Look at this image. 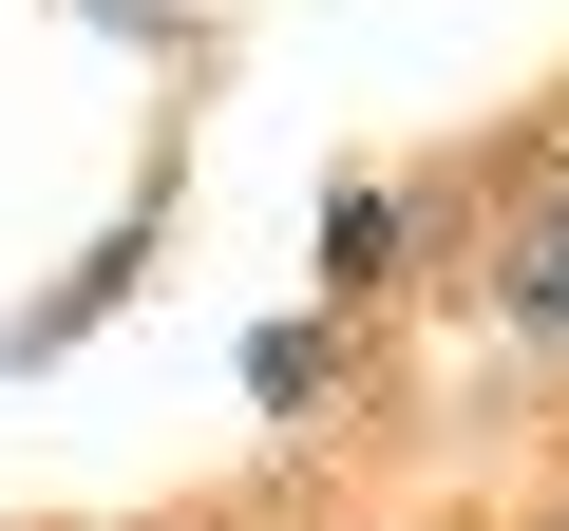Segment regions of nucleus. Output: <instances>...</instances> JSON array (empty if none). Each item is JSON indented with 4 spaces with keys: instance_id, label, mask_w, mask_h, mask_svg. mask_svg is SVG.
Returning a JSON list of instances; mask_svg holds the SVG:
<instances>
[{
    "instance_id": "obj_6",
    "label": "nucleus",
    "mask_w": 569,
    "mask_h": 531,
    "mask_svg": "<svg viewBox=\"0 0 569 531\" xmlns=\"http://www.w3.org/2000/svg\"><path fill=\"white\" fill-rule=\"evenodd\" d=\"M418 531H531V512H418Z\"/></svg>"
},
{
    "instance_id": "obj_4",
    "label": "nucleus",
    "mask_w": 569,
    "mask_h": 531,
    "mask_svg": "<svg viewBox=\"0 0 569 531\" xmlns=\"http://www.w3.org/2000/svg\"><path fill=\"white\" fill-rule=\"evenodd\" d=\"M512 512H531V531H569V437H550V474H531V493H512Z\"/></svg>"
},
{
    "instance_id": "obj_2",
    "label": "nucleus",
    "mask_w": 569,
    "mask_h": 531,
    "mask_svg": "<svg viewBox=\"0 0 569 531\" xmlns=\"http://www.w3.org/2000/svg\"><path fill=\"white\" fill-rule=\"evenodd\" d=\"M323 304H342V323L418 304V209H399L380 171H342V190H323Z\"/></svg>"
},
{
    "instance_id": "obj_3",
    "label": "nucleus",
    "mask_w": 569,
    "mask_h": 531,
    "mask_svg": "<svg viewBox=\"0 0 569 531\" xmlns=\"http://www.w3.org/2000/svg\"><path fill=\"white\" fill-rule=\"evenodd\" d=\"M512 133H531V152H550V171H569V77H550V96H531V114H512Z\"/></svg>"
},
{
    "instance_id": "obj_5",
    "label": "nucleus",
    "mask_w": 569,
    "mask_h": 531,
    "mask_svg": "<svg viewBox=\"0 0 569 531\" xmlns=\"http://www.w3.org/2000/svg\"><path fill=\"white\" fill-rule=\"evenodd\" d=\"M133 531H247V512H133Z\"/></svg>"
},
{
    "instance_id": "obj_1",
    "label": "nucleus",
    "mask_w": 569,
    "mask_h": 531,
    "mask_svg": "<svg viewBox=\"0 0 569 531\" xmlns=\"http://www.w3.org/2000/svg\"><path fill=\"white\" fill-rule=\"evenodd\" d=\"M456 304H475L531 380H569V171H550L531 133H493V228H475V266H456Z\"/></svg>"
}]
</instances>
